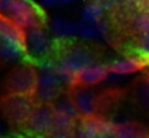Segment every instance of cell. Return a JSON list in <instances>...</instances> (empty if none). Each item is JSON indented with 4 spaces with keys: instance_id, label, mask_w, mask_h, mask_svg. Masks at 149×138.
I'll list each match as a JSON object with an SVG mask.
<instances>
[{
    "instance_id": "cell-1",
    "label": "cell",
    "mask_w": 149,
    "mask_h": 138,
    "mask_svg": "<svg viewBox=\"0 0 149 138\" xmlns=\"http://www.w3.org/2000/svg\"><path fill=\"white\" fill-rule=\"evenodd\" d=\"M67 93L79 115H102V112L114 105L117 100V90H94V86H84L78 83H69Z\"/></svg>"
},
{
    "instance_id": "cell-2",
    "label": "cell",
    "mask_w": 149,
    "mask_h": 138,
    "mask_svg": "<svg viewBox=\"0 0 149 138\" xmlns=\"http://www.w3.org/2000/svg\"><path fill=\"white\" fill-rule=\"evenodd\" d=\"M40 102L37 95L3 93L0 96V113L10 126L24 129Z\"/></svg>"
},
{
    "instance_id": "cell-3",
    "label": "cell",
    "mask_w": 149,
    "mask_h": 138,
    "mask_svg": "<svg viewBox=\"0 0 149 138\" xmlns=\"http://www.w3.org/2000/svg\"><path fill=\"white\" fill-rule=\"evenodd\" d=\"M26 54L25 29L9 18L0 15V58L12 61Z\"/></svg>"
},
{
    "instance_id": "cell-4",
    "label": "cell",
    "mask_w": 149,
    "mask_h": 138,
    "mask_svg": "<svg viewBox=\"0 0 149 138\" xmlns=\"http://www.w3.org/2000/svg\"><path fill=\"white\" fill-rule=\"evenodd\" d=\"M40 84V73L29 62H22L16 65L6 76L3 82L5 93H19V95H37Z\"/></svg>"
},
{
    "instance_id": "cell-5",
    "label": "cell",
    "mask_w": 149,
    "mask_h": 138,
    "mask_svg": "<svg viewBox=\"0 0 149 138\" xmlns=\"http://www.w3.org/2000/svg\"><path fill=\"white\" fill-rule=\"evenodd\" d=\"M114 124L104 115H81L76 121L74 138H111Z\"/></svg>"
},
{
    "instance_id": "cell-6",
    "label": "cell",
    "mask_w": 149,
    "mask_h": 138,
    "mask_svg": "<svg viewBox=\"0 0 149 138\" xmlns=\"http://www.w3.org/2000/svg\"><path fill=\"white\" fill-rule=\"evenodd\" d=\"M5 16L24 29L37 25H44V18L41 12L31 0H13Z\"/></svg>"
},
{
    "instance_id": "cell-7",
    "label": "cell",
    "mask_w": 149,
    "mask_h": 138,
    "mask_svg": "<svg viewBox=\"0 0 149 138\" xmlns=\"http://www.w3.org/2000/svg\"><path fill=\"white\" fill-rule=\"evenodd\" d=\"M56 119V109L53 102H40L34 109L26 126L24 129L29 131L32 135L48 138V134L53 128Z\"/></svg>"
},
{
    "instance_id": "cell-8",
    "label": "cell",
    "mask_w": 149,
    "mask_h": 138,
    "mask_svg": "<svg viewBox=\"0 0 149 138\" xmlns=\"http://www.w3.org/2000/svg\"><path fill=\"white\" fill-rule=\"evenodd\" d=\"M92 58H94V54L88 48H85L82 45H73V47H69L63 52L61 68L64 73L69 74V77H72L74 73H78L79 70L85 68L86 65L94 64Z\"/></svg>"
},
{
    "instance_id": "cell-9",
    "label": "cell",
    "mask_w": 149,
    "mask_h": 138,
    "mask_svg": "<svg viewBox=\"0 0 149 138\" xmlns=\"http://www.w3.org/2000/svg\"><path fill=\"white\" fill-rule=\"evenodd\" d=\"M108 65L105 64H89L85 68L79 70L70 77L69 83H78L84 86H95L101 82H104L108 76Z\"/></svg>"
},
{
    "instance_id": "cell-10",
    "label": "cell",
    "mask_w": 149,
    "mask_h": 138,
    "mask_svg": "<svg viewBox=\"0 0 149 138\" xmlns=\"http://www.w3.org/2000/svg\"><path fill=\"white\" fill-rule=\"evenodd\" d=\"M78 118L79 116L56 111V119H54L53 128L48 134V138H74Z\"/></svg>"
},
{
    "instance_id": "cell-11",
    "label": "cell",
    "mask_w": 149,
    "mask_h": 138,
    "mask_svg": "<svg viewBox=\"0 0 149 138\" xmlns=\"http://www.w3.org/2000/svg\"><path fill=\"white\" fill-rule=\"evenodd\" d=\"M25 36H26V49L28 52L32 54H44L48 49V36L45 32L44 25H37L25 29Z\"/></svg>"
},
{
    "instance_id": "cell-12",
    "label": "cell",
    "mask_w": 149,
    "mask_h": 138,
    "mask_svg": "<svg viewBox=\"0 0 149 138\" xmlns=\"http://www.w3.org/2000/svg\"><path fill=\"white\" fill-rule=\"evenodd\" d=\"M111 138H149V126L140 122L114 124Z\"/></svg>"
},
{
    "instance_id": "cell-13",
    "label": "cell",
    "mask_w": 149,
    "mask_h": 138,
    "mask_svg": "<svg viewBox=\"0 0 149 138\" xmlns=\"http://www.w3.org/2000/svg\"><path fill=\"white\" fill-rule=\"evenodd\" d=\"M146 64L148 62L140 57L121 58V60H116L111 64H108V71L116 73V74H127V73H134V71L143 70Z\"/></svg>"
},
{
    "instance_id": "cell-14",
    "label": "cell",
    "mask_w": 149,
    "mask_h": 138,
    "mask_svg": "<svg viewBox=\"0 0 149 138\" xmlns=\"http://www.w3.org/2000/svg\"><path fill=\"white\" fill-rule=\"evenodd\" d=\"M132 96H133L134 103L139 108L149 111V79L143 77V79L137 80L133 86Z\"/></svg>"
},
{
    "instance_id": "cell-15",
    "label": "cell",
    "mask_w": 149,
    "mask_h": 138,
    "mask_svg": "<svg viewBox=\"0 0 149 138\" xmlns=\"http://www.w3.org/2000/svg\"><path fill=\"white\" fill-rule=\"evenodd\" d=\"M102 15H104V6L98 2V0H92V2H89L82 10V22L100 23Z\"/></svg>"
},
{
    "instance_id": "cell-16",
    "label": "cell",
    "mask_w": 149,
    "mask_h": 138,
    "mask_svg": "<svg viewBox=\"0 0 149 138\" xmlns=\"http://www.w3.org/2000/svg\"><path fill=\"white\" fill-rule=\"evenodd\" d=\"M132 28L137 35L149 34V10H140L137 12L132 19Z\"/></svg>"
},
{
    "instance_id": "cell-17",
    "label": "cell",
    "mask_w": 149,
    "mask_h": 138,
    "mask_svg": "<svg viewBox=\"0 0 149 138\" xmlns=\"http://www.w3.org/2000/svg\"><path fill=\"white\" fill-rule=\"evenodd\" d=\"M136 48H137L139 57L143 58L146 62H149V34L137 35Z\"/></svg>"
},
{
    "instance_id": "cell-18",
    "label": "cell",
    "mask_w": 149,
    "mask_h": 138,
    "mask_svg": "<svg viewBox=\"0 0 149 138\" xmlns=\"http://www.w3.org/2000/svg\"><path fill=\"white\" fill-rule=\"evenodd\" d=\"M41 5H44L45 8H53L56 5H58V0H40Z\"/></svg>"
},
{
    "instance_id": "cell-19",
    "label": "cell",
    "mask_w": 149,
    "mask_h": 138,
    "mask_svg": "<svg viewBox=\"0 0 149 138\" xmlns=\"http://www.w3.org/2000/svg\"><path fill=\"white\" fill-rule=\"evenodd\" d=\"M74 2H78V0H58V3L60 5H72Z\"/></svg>"
},
{
    "instance_id": "cell-20",
    "label": "cell",
    "mask_w": 149,
    "mask_h": 138,
    "mask_svg": "<svg viewBox=\"0 0 149 138\" xmlns=\"http://www.w3.org/2000/svg\"><path fill=\"white\" fill-rule=\"evenodd\" d=\"M143 73H145V77H146V79H149V62L145 65V68H143Z\"/></svg>"
}]
</instances>
